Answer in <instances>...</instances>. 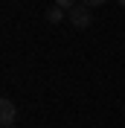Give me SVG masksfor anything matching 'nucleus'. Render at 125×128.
<instances>
[{"instance_id":"obj_1","label":"nucleus","mask_w":125,"mask_h":128,"mask_svg":"<svg viewBox=\"0 0 125 128\" xmlns=\"http://www.w3.org/2000/svg\"><path fill=\"white\" fill-rule=\"evenodd\" d=\"M67 18H70V24L76 26V29H87V26L93 24V15H90V9H87L84 3H76V6L67 12Z\"/></svg>"},{"instance_id":"obj_2","label":"nucleus","mask_w":125,"mask_h":128,"mask_svg":"<svg viewBox=\"0 0 125 128\" xmlns=\"http://www.w3.org/2000/svg\"><path fill=\"white\" fill-rule=\"evenodd\" d=\"M15 120H18V108H15V102L3 96V99H0V125L9 128V125H15Z\"/></svg>"},{"instance_id":"obj_3","label":"nucleus","mask_w":125,"mask_h":128,"mask_svg":"<svg viewBox=\"0 0 125 128\" xmlns=\"http://www.w3.org/2000/svg\"><path fill=\"white\" fill-rule=\"evenodd\" d=\"M64 15H67V12H64V9H58V6L47 9V20H50V24H61V20H64Z\"/></svg>"},{"instance_id":"obj_4","label":"nucleus","mask_w":125,"mask_h":128,"mask_svg":"<svg viewBox=\"0 0 125 128\" xmlns=\"http://www.w3.org/2000/svg\"><path fill=\"white\" fill-rule=\"evenodd\" d=\"M76 3H78V0H55V6H58V9H64V12H70Z\"/></svg>"},{"instance_id":"obj_5","label":"nucleus","mask_w":125,"mask_h":128,"mask_svg":"<svg viewBox=\"0 0 125 128\" xmlns=\"http://www.w3.org/2000/svg\"><path fill=\"white\" fill-rule=\"evenodd\" d=\"M82 3H84L87 9H96V6H105V3H108V0H82Z\"/></svg>"},{"instance_id":"obj_6","label":"nucleus","mask_w":125,"mask_h":128,"mask_svg":"<svg viewBox=\"0 0 125 128\" xmlns=\"http://www.w3.org/2000/svg\"><path fill=\"white\" fill-rule=\"evenodd\" d=\"M116 3H119V6H125V0H116Z\"/></svg>"},{"instance_id":"obj_7","label":"nucleus","mask_w":125,"mask_h":128,"mask_svg":"<svg viewBox=\"0 0 125 128\" xmlns=\"http://www.w3.org/2000/svg\"><path fill=\"white\" fill-rule=\"evenodd\" d=\"M9 128H15V125H9Z\"/></svg>"},{"instance_id":"obj_8","label":"nucleus","mask_w":125,"mask_h":128,"mask_svg":"<svg viewBox=\"0 0 125 128\" xmlns=\"http://www.w3.org/2000/svg\"><path fill=\"white\" fill-rule=\"evenodd\" d=\"M0 128H3V125H0Z\"/></svg>"}]
</instances>
